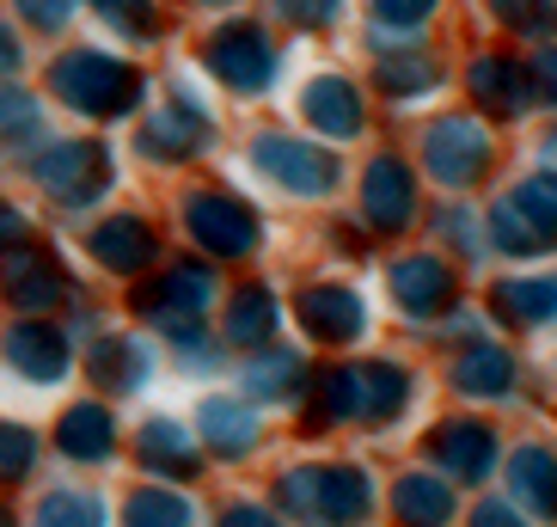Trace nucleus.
<instances>
[{
	"label": "nucleus",
	"instance_id": "nucleus-12",
	"mask_svg": "<svg viewBox=\"0 0 557 527\" xmlns=\"http://www.w3.org/2000/svg\"><path fill=\"white\" fill-rule=\"evenodd\" d=\"M386 289H393L398 314H410V319H435L442 307H454V270H447V258H435V252L398 258L393 270H386Z\"/></svg>",
	"mask_w": 557,
	"mask_h": 527
},
{
	"label": "nucleus",
	"instance_id": "nucleus-29",
	"mask_svg": "<svg viewBox=\"0 0 557 527\" xmlns=\"http://www.w3.org/2000/svg\"><path fill=\"white\" fill-rule=\"evenodd\" d=\"M86 368L99 375V387H111V393H135V387H148V344H135V338H99L92 344V356H86Z\"/></svg>",
	"mask_w": 557,
	"mask_h": 527
},
{
	"label": "nucleus",
	"instance_id": "nucleus-39",
	"mask_svg": "<svg viewBox=\"0 0 557 527\" xmlns=\"http://www.w3.org/2000/svg\"><path fill=\"white\" fill-rule=\"evenodd\" d=\"M429 7L423 0H410V7H393V0H386V7H374V44L380 37H423V25H429Z\"/></svg>",
	"mask_w": 557,
	"mask_h": 527
},
{
	"label": "nucleus",
	"instance_id": "nucleus-28",
	"mask_svg": "<svg viewBox=\"0 0 557 527\" xmlns=\"http://www.w3.org/2000/svg\"><path fill=\"white\" fill-rule=\"evenodd\" d=\"M55 442H62L67 461H111L116 424H111L104 405H74V412H62V424H55Z\"/></svg>",
	"mask_w": 557,
	"mask_h": 527
},
{
	"label": "nucleus",
	"instance_id": "nucleus-23",
	"mask_svg": "<svg viewBox=\"0 0 557 527\" xmlns=\"http://www.w3.org/2000/svg\"><path fill=\"white\" fill-rule=\"evenodd\" d=\"M239 387H246V399L282 405V399H307L312 375H307V363H300V350H258V356L239 368Z\"/></svg>",
	"mask_w": 557,
	"mask_h": 527
},
{
	"label": "nucleus",
	"instance_id": "nucleus-35",
	"mask_svg": "<svg viewBox=\"0 0 557 527\" xmlns=\"http://www.w3.org/2000/svg\"><path fill=\"white\" fill-rule=\"evenodd\" d=\"M435 233H442V240L459 252V258H484V246H491V228H478V215H472V209H459V203L435 215Z\"/></svg>",
	"mask_w": 557,
	"mask_h": 527
},
{
	"label": "nucleus",
	"instance_id": "nucleus-7",
	"mask_svg": "<svg viewBox=\"0 0 557 527\" xmlns=\"http://www.w3.org/2000/svg\"><path fill=\"white\" fill-rule=\"evenodd\" d=\"M423 454H429V473H442L447 485H484L503 461V442H496V429L484 417H447V424H435Z\"/></svg>",
	"mask_w": 557,
	"mask_h": 527
},
{
	"label": "nucleus",
	"instance_id": "nucleus-30",
	"mask_svg": "<svg viewBox=\"0 0 557 527\" xmlns=\"http://www.w3.org/2000/svg\"><path fill=\"white\" fill-rule=\"evenodd\" d=\"M361 417V368H325V375L307 387V424H349Z\"/></svg>",
	"mask_w": 557,
	"mask_h": 527
},
{
	"label": "nucleus",
	"instance_id": "nucleus-18",
	"mask_svg": "<svg viewBox=\"0 0 557 527\" xmlns=\"http://www.w3.org/2000/svg\"><path fill=\"white\" fill-rule=\"evenodd\" d=\"M0 282H7V295H13V307L25 319H44L50 307L67 301V282L55 277L37 252H7V258H0Z\"/></svg>",
	"mask_w": 557,
	"mask_h": 527
},
{
	"label": "nucleus",
	"instance_id": "nucleus-6",
	"mask_svg": "<svg viewBox=\"0 0 557 527\" xmlns=\"http://www.w3.org/2000/svg\"><path fill=\"white\" fill-rule=\"evenodd\" d=\"M202 62H209V74H214L221 86H233V93H263V86L276 81V68H282L270 32H263V25H251V19H233V25H221V32L209 37Z\"/></svg>",
	"mask_w": 557,
	"mask_h": 527
},
{
	"label": "nucleus",
	"instance_id": "nucleus-9",
	"mask_svg": "<svg viewBox=\"0 0 557 527\" xmlns=\"http://www.w3.org/2000/svg\"><path fill=\"white\" fill-rule=\"evenodd\" d=\"M32 179L44 184L55 203L81 209V203H92L104 184H111V160H104L99 142H55V148H44L32 160Z\"/></svg>",
	"mask_w": 557,
	"mask_h": 527
},
{
	"label": "nucleus",
	"instance_id": "nucleus-11",
	"mask_svg": "<svg viewBox=\"0 0 557 527\" xmlns=\"http://www.w3.org/2000/svg\"><path fill=\"white\" fill-rule=\"evenodd\" d=\"M295 319L319 344H356L361 331H368V301L349 282H312V289H300Z\"/></svg>",
	"mask_w": 557,
	"mask_h": 527
},
{
	"label": "nucleus",
	"instance_id": "nucleus-47",
	"mask_svg": "<svg viewBox=\"0 0 557 527\" xmlns=\"http://www.w3.org/2000/svg\"><path fill=\"white\" fill-rule=\"evenodd\" d=\"M0 527H13V515H7V503H0Z\"/></svg>",
	"mask_w": 557,
	"mask_h": 527
},
{
	"label": "nucleus",
	"instance_id": "nucleus-43",
	"mask_svg": "<svg viewBox=\"0 0 557 527\" xmlns=\"http://www.w3.org/2000/svg\"><path fill=\"white\" fill-rule=\"evenodd\" d=\"M18 240H25V215L13 203H0V246H18Z\"/></svg>",
	"mask_w": 557,
	"mask_h": 527
},
{
	"label": "nucleus",
	"instance_id": "nucleus-10",
	"mask_svg": "<svg viewBox=\"0 0 557 527\" xmlns=\"http://www.w3.org/2000/svg\"><path fill=\"white\" fill-rule=\"evenodd\" d=\"M361 215H368L374 233H398L417 221V172L398 154L368 160V172H361Z\"/></svg>",
	"mask_w": 557,
	"mask_h": 527
},
{
	"label": "nucleus",
	"instance_id": "nucleus-37",
	"mask_svg": "<svg viewBox=\"0 0 557 527\" xmlns=\"http://www.w3.org/2000/svg\"><path fill=\"white\" fill-rule=\"evenodd\" d=\"M515 209L533 215L545 233H557V172H533V179L515 184Z\"/></svg>",
	"mask_w": 557,
	"mask_h": 527
},
{
	"label": "nucleus",
	"instance_id": "nucleus-38",
	"mask_svg": "<svg viewBox=\"0 0 557 527\" xmlns=\"http://www.w3.org/2000/svg\"><path fill=\"white\" fill-rule=\"evenodd\" d=\"M37 466V436L25 424H0V478H25Z\"/></svg>",
	"mask_w": 557,
	"mask_h": 527
},
{
	"label": "nucleus",
	"instance_id": "nucleus-13",
	"mask_svg": "<svg viewBox=\"0 0 557 527\" xmlns=\"http://www.w3.org/2000/svg\"><path fill=\"white\" fill-rule=\"evenodd\" d=\"M300 117H307L319 135L331 142H349V135L368 130V105H361V86L349 74H319V81L300 93Z\"/></svg>",
	"mask_w": 557,
	"mask_h": 527
},
{
	"label": "nucleus",
	"instance_id": "nucleus-41",
	"mask_svg": "<svg viewBox=\"0 0 557 527\" xmlns=\"http://www.w3.org/2000/svg\"><path fill=\"white\" fill-rule=\"evenodd\" d=\"M472 527H533V522H527L515 503H478V510H472Z\"/></svg>",
	"mask_w": 557,
	"mask_h": 527
},
{
	"label": "nucleus",
	"instance_id": "nucleus-21",
	"mask_svg": "<svg viewBox=\"0 0 557 527\" xmlns=\"http://www.w3.org/2000/svg\"><path fill=\"white\" fill-rule=\"evenodd\" d=\"M491 319H503L515 331L552 326L557 319V277H503L491 289Z\"/></svg>",
	"mask_w": 557,
	"mask_h": 527
},
{
	"label": "nucleus",
	"instance_id": "nucleus-8",
	"mask_svg": "<svg viewBox=\"0 0 557 527\" xmlns=\"http://www.w3.org/2000/svg\"><path fill=\"white\" fill-rule=\"evenodd\" d=\"M209 301H214V270L190 258V264L160 270L148 289H135V314L160 319L165 331H184V326H197V319L209 314Z\"/></svg>",
	"mask_w": 557,
	"mask_h": 527
},
{
	"label": "nucleus",
	"instance_id": "nucleus-27",
	"mask_svg": "<svg viewBox=\"0 0 557 527\" xmlns=\"http://www.w3.org/2000/svg\"><path fill=\"white\" fill-rule=\"evenodd\" d=\"M361 368V417L368 424H398L410 412V393H417V380H410L405 363H356Z\"/></svg>",
	"mask_w": 557,
	"mask_h": 527
},
{
	"label": "nucleus",
	"instance_id": "nucleus-15",
	"mask_svg": "<svg viewBox=\"0 0 557 527\" xmlns=\"http://www.w3.org/2000/svg\"><path fill=\"white\" fill-rule=\"evenodd\" d=\"M172 99H178V111H160L141 123V154H153V160H190V154L209 148V117L190 105L184 81L172 86Z\"/></svg>",
	"mask_w": 557,
	"mask_h": 527
},
{
	"label": "nucleus",
	"instance_id": "nucleus-1",
	"mask_svg": "<svg viewBox=\"0 0 557 527\" xmlns=\"http://www.w3.org/2000/svg\"><path fill=\"white\" fill-rule=\"evenodd\" d=\"M276 510L307 527H361L374 515V478L356 461L295 466V473L276 478Z\"/></svg>",
	"mask_w": 557,
	"mask_h": 527
},
{
	"label": "nucleus",
	"instance_id": "nucleus-42",
	"mask_svg": "<svg viewBox=\"0 0 557 527\" xmlns=\"http://www.w3.org/2000/svg\"><path fill=\"white\" fill-rule=\"evenodd\" d=\"M221 527H282V515H270L263 503H233V510L221 515Z\"/></svg>",
	"mask_w": 557,
	"mask_h": 527
},
{
	"label": "nucleus",
	"instance_id": "nucleus-46",
	"mask_svg": "<svg viewBox=\"0 0 557 527\" xmlns=\"http://www.w3.org/2000/svg\"><path fill=\"white\" fill-rule=\"evenodd\" d=\"M0 74H18V44H13L7 25H0Z\"/></svg>",
	"mask_w": 557,
	"mask_h": 527
},
{
	"label": "nucleus",
	"instance_id": "nucleus-16",
	"mask_svg": "<svg viewBox=\"0 0 557 527\" xmlns=\"http://www.w3.org/2000/svg\"><path fill=\"white\" fill-rule=\"evenodd\" d=\"M508 491L515 510H527V522H557V454L552 448H515L508 461Z\"/></svg>",
	"mask_w": 557,
	"mask_h": 527
},
{
	"label": "nucleus",
	"instance_id": "nucleus-26",
	"mask_svg": "<svg viewBox=\"0 0 557 527\" xmlns=\"http://www.w3.org/2000/svg\"><path fill=\"white\" fill-rule=\"evenodd\" d=\"M276 319H282L276 295H270L263 282H239L233 301H227V344L233 350H263L276 338Z\"/></svg>",
	"mask_w": 557,
	"mask_h": 527
},
{
	"label": "nucleus",
	"instance_id": "nucleus-25",
	"mask_svg": "<svg viewBox=\"0 0 557 527\" xmlns=\"http://www.w3.org/2000/svg\"><path fill=\"white\" fill-rule=\"evenodd\" d=\"M197 429L221 461H239V454L258 448V412H251V399H202Z\"/></svg>",
	"mask_w": 557,
	"mask_h": 527
},
{
	"label": "nucleus",
	"instance_id": "nucleus-14",
	"mask_svg": "<svg viewBox=\"0 0 557 527\" xmlns=\"http://www.w3.org/2000/svg\"><path fill=\"white\" fill-rule=\"evenodd\" d=\"M466 86H472V99L484 117H521L533 105V68L515 62V56H496V50L478 56Z\"/></svg>",
	"mask_w": 557,
	"mask_h": 527
},
{
	"label": "nucleus",
	"instance_id": "nucleus-2",
	"mask_svg": "<svg viewBox=\"0 0 557 527\" xmlns=\"http://www.w3.org/2000/svg\"><path fill=\"white\" fill-rule=\"evenodd\" d=\"M50 86L86 117H129L141 105V74L129 62H116V56H99V50L62 56L50 68Z\"/></svg>",
	"mask_w": 557,
	"mask_h": 527
},
{
	"label": "nucleus",
	"instance_id": "nucleus-4",
	"mask_svg": "<svg viewBox=\"0 0 557 527\" xmlns=\"http://www.w3.org/2000/svg\"><path fill=\"white\" fill-rule=\"evenodd\" d=\"M496 160V142L478 117H435L423 130V172L447 191H466L491 172Z\"/></svg>",
	"mask_w": 557,
	"mask_h": 527
},
{
	"label": "nucleus",
	"instance_id": "nucleus-44",
	"mask_svg": "<svg viewBox=\"0 0 557 527\" xmlns=\"http://www.w3.org/2000/svg\"><path fill=\"white\" fill-rule=\"evenodd\" d=\"M104 19H123L116 32H148V7H99Z\"/></svg>",
	"mask_w": 557,
	"mask_h": 527
},
{
	"label": "nucleus",
	"instance_id": "nucleus-33",
	"mask_svg": "<svg viewBox=\"0 0 557 527\" xmlns=\"http://www.w3.org/2000/svg\"><path fill=\"white\" fill-rule=\"evenodd\" d=\"M129 527H197V510H190V497L148 485L129 497Z\"/></svg>",
	"mask_w": 557,
	"mask_h": 527
},
{
	"label": "nucleus",
	"instance_id": "nucleus-5",
	"mask_svg": "<svg viewBox=\"0 0 557 527\" xmlns=\"http://www.w3.org/2000/svg\"><path fill=\"white\" fill-rule=\"evenodd\" d=\"M184 228H190V240H197L202 252H214V258H251L258 240H263L258 209L239 203L233 191H190V197H184Z\"/></svg>",
	"mask_w": 557,
	"mask_h": 527
},
{
	"label": "nucleus",
	"instance_id": "nucleus-40",
	"mask_svg": "<svg viewBox=\"0 0 557 527\" xmlns=\"http://www.w3.org/2000/svg\"><path fill=\"white\" fill-rule=\"evenodd\" d=\"M527 68H533V105H557V50H540Z\"/></svg>",
	"mask_w": 557,
	"mask_h": 527
},
{
	"label": "nucleus",
	"instance_id": "nucleus-34",
	"mask_svg": "<svg viewBox=\"0 0 557 527\" xmlns=\"http://www.w3.org/2000/svg\"><path fill=\"white\" fill-rule=\"evenodd\" d=\"M37 527H104V503L86 491H50L37 503Z\"/></svg>",
	"mask_w": 557,
	"mask_h": 527
},
{
	"label": "nucleus",
	"instance_id": "nucleus-17",
	"mask_svg": "<svg viewBox=\"0 0 557 527\" xmlns=\"http://www.w3.org/2000/svg\"><path fill=\"white\" fill-rule=\"evenodd\" d=\"M393 515H398V527H447L459 515L454 485L442 473H429V466H410L393 485Z\"/></svg>",
	"mask_w": 557,
	"mask_h": 527
},
{
	"label": "nucleus",
	"instance_id": "nucleus-45",
	"mask_svg": "<svg viewBox=\"0 0 557 527\" xmlns=\"http://www.w3.org/2000/svg\"><path fill=\"white\" fill-rule=\"evenodd\" d=\"M25 19H32V25H44V32H55V25L67 19V7H37V0H32V7H25Z\"/></svg>",
	"mask_w": 557,
	"mask_h": 527
},
{
	"label": "nucleus",
	"instance_id": "nucleus-22",
	"mask_svg": "<svg viewBox=\"0 0 557 527\" xmlns=\"http://www.w3.org/2000/svg\"><path fill=\"white\" fill-rule=\"evenodd\" d=\"M135 454H141V466L160 473V478H197L202 473V454H197V442H190V429H184L178 417H153V424H141Z\"/></svg>",
	"mask_w": 557,
	"mask_h": 527
},
{
	"label": "nucleus",
	"instance_id": "nucleus-24",
	"mask_svg": "<svg viewBox=\"0 0 557 527\" xmlns=\"http://www.w3.org/2000/svg\"><path fill=\"white\" fill-rule=\"evenodd\" d=\"M7 363L25 380H62L67 375V338L44 319H25V326L7 331Z\"/></svg>",
	"mask_w": 557,
	"mask_h": 527
},
{
	"label": "nucleus",
	"instance_id": "nucleus-36",
	"mask_svg": "<svg viewBox=\"0 0 557 527\" xmlns=\"http://www.w3.org/2000/svg\"><path fill=\"white\" fill-rule=\"evenodd\" d=\"M37 130H44V111H37L32 93L0 86V142H32Z\"/></svg>",
	"mask_w": 557,
	"mask_h": 527
},
{
	"label": "nucleus",
	"instance_id": "nucleus-32",
	"mask_svg": "<svg viewBox=\"0 0 557 527\" xmlns=\"http://www.w3.org/2000/svg\"><path fill=\"white\" fill-rule=\"evenodd\" d=\"M380 93H386V99H423V93H435V86H442V62H435V56L429 50H410V56H380Z\"/></svg>",
	"mask_w": 557,
	"mask_h": 527
},
{
	"label": "nucleus",
	"instance_id": "nucleus-19",
	"mask_svg": "<svg viewBox=\"0 0 557 527\" xmlns=\"http://www.w3.org/2000/svg\"><path fill=\"white\" fill-rule=\"evenodd\" d=\"M86 252H92L104 270L135 277V270L153 264V228L141 221V215H111V221H99V228L86 233Z\"/></svg>",
	"mask_w": 557,
	"mask_h": 527
},
{
	"label": "nucleus",
	"instance_id": "nucleus-3",
	"mask_svg": "<svg viewBox=\"0 0 557 527\" xmlns=\"http://www.w3.org/2000/svg\"><path fill=\"white\" fill-rule=\"evenodd\" d=\"M251 166H258L270 184H282L288 197H331L337 191V179H344V166H337V154L319 148V142H300V135H258L251 142Z\"/></svg>",
	"mask_w": 557,
	"mask_h": 527
},
{
	"label": "nucleus",
	"instance_id": "nucleus-20",
	"mask_svg": "<svg viewBox=\"0 0 557 527\" xmlns=\"http://www.w3.org/2000/svg\"><path fill=\"white\" fill-rule=\"evenodd\" d=\"M515 375H521V368H515V356H508L503 344H484V338H478V344H466L454 356V387L466 399H478V405L508 399V393H515Z\"/></svg>",
	"mask_w": 557,
	"mask_h": 527
},
{
	"label": "nucleus",
	"instance_id": "nucleus-31",
	"mask_svg": "<svg viewBox=\"0 0 557 527\" xmlns=\"http://www.w3.org/2000/svg\"><path fill=\"white\" fill-rule=\"evenodd\" d=\"M484 228H491V246H496V252H508V258H545V252L557 246V233H545L540 221H533V215L515 209V197L496 203Z\"/></svg>",
	"mask_w": 557,
	"mask_h": 527
}]
</instances>
